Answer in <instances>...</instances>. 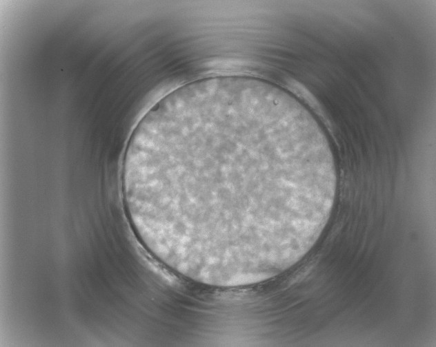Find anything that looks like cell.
Masks as SVG:
<instances>
[{"mask_svg":"<svg viewBox=\"0 0 436 347\" xmlns=\"http://www.w3.org/2000/svg\"><path fill=\"white\" fill-rule=\"evenodd\" d=\"M121 179L143 245L174 271L218 286L260 282L299 261L337 187L312 114L246 76L196 81L157 101L131 134Z\"/></svg>","mask_w":436,"mask_h":347,"instance_id":"obj_1","label":"cell"}]
</instances>
